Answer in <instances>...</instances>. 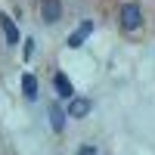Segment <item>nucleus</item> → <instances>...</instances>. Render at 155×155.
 <instances>
[{
	"instance_id": "5",
	"label": "nucleus",
	"mask_w": 155,
	"mask_h": 155,
	"mask_svg": "<svg viewBox=\"0 0 155 155\" xmlns=\"http://www.w3.org/2000/svg\"><path fill=\"white\" fill-rule=\"evenodd\" d=\"M53 87H56V96H59V99H71V96H74V87H71V81H68L62 71L53 74Z\"/></svg>"
},
{
	"instance_id": "1",
	"label": "nucleus",
	"mask_w": 155,
	"mask_h": 155,
	"mask_svg": "<svg viewBox=\"0 0 155 155\" xmlns=\"http://www.w3.org/2000/svg\"><path fill=\"white\" fill-rule=\"evenodd\" d=\"M140 25H143V9L137 3H124L121 6V28L124 31H137Z\"/></svg>"
},
{
	"instance_id": "6",
	"label": "nucleus",
	"mask_w": 155,
	"mask_h": 155,
	"mask_svg": "<svg viewBox=\"0 0 155 155\" xmlns=\"http://www.w3.org/2000/svg\"><path fill=\"white\" fill-rule=\"evenodd\" d=\"M0 28H3L6 47H16V44H19V28L12 25V19H9V16H0Z\"/></svg>"
},
{
	"instance_id": "4",
	"label": "nucleus",
	"mask_w": 155,
	"mask_h": 155,
	"mask_svg": "<svg viewBox=\"0 0 155 155\" xmlns=\"http://www.w3.org/2000/svg\"><path fill=\"white\" fill-rule=\"evenodd\" d=\"M90 31H93V22H90V19H84V22H81V28H78V31H71L65 44H68L71 50H78V47H81L87 37H90Z\"/></svg>"
},
{
	"instance_id": "7",
	"label": "nucleus",
	"mask_w": 155,
	"mask_h": 155,
	"mask_svg": "<svg viewBox=\"0 0 155 155\" xmlns=\"http://www.w3.org/2000/svg\"><path fill=\"white\" fill-rule=\"evenodd\" d=\"M22 93H25L28 102L37 99V78H34V74H22Z\"/></svg>"
},
{
	"instance_id": "2",
	"label": "nucleus",
	"mask_w": 155,
	"mask_h": 155,
	"mask_svg": "<svg viewBox=\"0 0 155 155\" xmlns=\"http://www.w3.org/2000/svg\"><path fill=\"white\" fill-rule=\"evenodd\" d=\"M62 19V0H41V22L56 25Z\"/></svg>"
},
{
	"instance_id": "9",
	"label": "nucleus",
	"mask_w": 155,
	"mask_h": 155,
	"mask_svg": "<svg viewBox=\"0 0 155 155\" xmlns=\"http://www.w3.org/2000/svg\"><path fill=\"white\" fill-rule=\"evenodd\" d=\"M31 53H34V41H31V37H28V41H25V53H22V56H25V62L31 59Z\"/></svg>"
},
{
	"instance_id": "3",
	"label": "nucleus",
	"mask_w": 155,
	"mask_h": 155,
	"mask_svg": "<svg viewBox=\"0 0 155 155\" xmlns=\"http://www.w3.org/2000/svg\"><path fill=\"white\" fill-rule=\"evenodd\" d=\"M90 109H93V102H90L87 96H71L68 99V118H74V121H81V118H87L90 115Z\"/></svg>"
},
{
	"instance_id": "8",
	"label": "nucleus",
	"mask_w": 155,
	"mask_h": 155,
	"mask_svg": "<svg viewBox=\"0 0 155 155\" xmlns=\"http://www.w3.org/2000/svg\"><path fill=\"white\" fill-rule=\"evenodd\" d=\"M65 115L68 112H62L59 106H50V124H53L56 134H62V127H65Z\"/></svg>"
}]
</instances>
